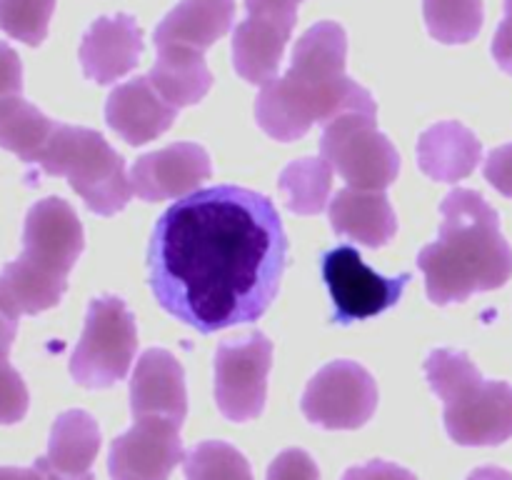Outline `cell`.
<instances>
[{"instance_id": "1", "label": "cell", "mask_w": 512, "mask_h": 480, "mask_svg": "<svg viewBox=\"0 0 512 480\" xmlns=\"http://www.w3.org/2000/svg\"><path fill=\"white\" fill-rule=\"evenodd\" d=\"M288 265V235L268 195L213 185L155 223L148 278L168 315L210 335L263 318Z\"/></svg>"}, {"instance_id": "2", "label": "cell", "mask_w": 512, "mask_h": 480, "mask_svg": "<svg viewBox=\"0 0 512 480\" xmlns=\"http://www.w3.org/2000/svg\"><path fill=\"white\" fill-rule=\"evenodd\" d=\"M348 35L343 25L320 20L293 48L290 68L263 85L255 100V120L280 143L300 140L313 125H328L350 110H375L373 93L345 73Z\"/></svg>"}, {"instance_id": "3", "label": "cell", "mask_w": 512, "mask_h": 480, "mask_svg": "<svg viewBox=\"0 0 512 480\" xmlns=\"http://www.w3.org/2000/svg\"><path fill=\"white\" fill-rule=\"evenodd\" d=\"M440 213L438 240L418 255L428 298L450 305L503 288L512 278V245L500 230L498 210L478 190L455 188L440 203Z\"/></svg>"}, {"instance_id": "4", "label": "cell", "mask_w": 512, "mask_h": 480, "mask_svg": "<svg viewBox=\"0 0 512 480\" xmlns=\"http://www.w3.org/2000/svg\"><path fill=\"white\" fill-rule=\"evenodd\" d=\"M423 368L433 393L443 400V423L455 443L480 448L512 438L510 383L485 380L463 350H433Z\"/></svg>"}, {"instance_id": "5", "label": "cell", "mask_w": 512, "mask_h": 480, "mask_svg": "<svg viewBox=\"0 0 512 480\" xmlns=\"http://www.w3.org/2000/svg\"><path fill=\"white\" fill-rule=\"evenodd\" d=\"M35 165L43 175L68 178L70 188L95 215L110 218L133 198L125 158L98 130L58 123Z\"/></svg>"}, {"instance_id": "6", "label": "cell", "mask_w": 512, "mask_h": 480, "mask_svg": "<svg viewBox=\"0 0 512 480\" xmlns=\"http://www.w3.org/2000/svg\"><path fill=\"white\" fill-rule=\"evenodd\" d=\"M138 353L135 315L118 295L90 300L85 328L70 358V375L90 390L113 388L128 375Z\"/></svg>"}, {"instance_id": "7", "label": "cell", "mask_w": 512, "mask_h": 480, "mask_svg": "<svg viewBox=\"0 0 512 480\" xmlns=\"http://www.w3.org/2000/svg\"><path fill=\"white\" fill-rule=\"evenodd\" d=\"M375 118V110H350L323 125L320 155L358 190L390 188L400 173L398 150Z\"/></svg>"}, {"instance_id": "8", "label": "cell", "mask_w": 512, "mask_h": 480, "mask_svg": "<svg viewBox=\"0 0 512 480\" xmlns=\"http://www.w3.org/2000/svg\"><path fill=\"white\" fill-rule=\"evenodd\" d=\"M273 340L260 330L228 338L215 350V403L233 423L255 420L268 400Z\"/></svg>"}, {"instance_id": "9", "label": "cell", "mask_w": 512, "mask_h": 480, "mask_svg": "<svg viewBox=\"0 0 512 480\" xmlns=\"http://www.w3.org/2000/svg\"><path fill=\"white\" fill-rule=\"evenodd\" d=\"M320 273L333 298L330 320L338 325L358 323V320L385 313L400 303L405 288L413 280L410 273L398 275V278H385L375 273L353 245H338L323 253Z\"/></svg>"}, {"instance_id": "10", "label": "cell", "mask_w": 512, "mask_h": 480, "mask_svg": "<svg viewBox=\"0 0 512 480\" xmlns=\"http://www.w3.org/2000/svg\"><path fill=\"white\" fill-rule=\"evenodd\" d=\"M378 383L353 360H333L310 378L300 410L325 430H358L378 408Z\"/></svg>"}, {"instance_id": "11", "label": "cell", "mask_w": 512, "mask_h": 480, "mask_svg": "<svg viewBox=\"0 0 512 480\" xmlns=\"http://www.w3.org/2000/svg\"><path fill=\"white\" fill-rule=\"evenodd\" d=\"M303 0H245L243 23L233 33V68L245 83L265 85L278 75Z\"/></svg>"}, {"instance_id": "12", "label": "cell", "mask_w": 512, "mask_h": 480, "mask_svg": "<svg viewBox=\"0 0 512 480\" xmlns=\"http://www.w3.org/2000/svg\"><path fill=\"white\" fill-rule=\"evenodd\" d=\"M85 248L83 223L68 200L50 195L25 215L20 260L55 280L68 283L73 265Z\"/></svg>"}, {"instance_id": "13", "label": "cell", "mask_w": 512, "mask_h": 480, "mask_svg": "<svg viewBox=\"0 0 512 480\" xmlns=\"http://www.w3.org/2000/svg\"><path fill=\"white\" fill-rule=\"evenodd\" d=\"M180 428L183 425L160 415L135 418L133 428L110 443V480H168L185 458Z\"/></svg>"}, {"instance_id": "14", "label": "cell", "mask_w": 512, "mask_h": 480, "mask_svg": "<svg viewBox=\"0 0 512 480\" xmlns=\"http://www.w3.org/2000/svg\"><path fill=\"white\" fill-rule=\"evenodd\" d=\"M210 175L213 163L203 145L173 143L140 155L130 168V185L140 200L160 203L195 193Z\"/></svg>"}, {"instance_id": "15", "label": "cell", "mask_w": 512, "mask_h": 480, "mask_svg": "<svg viewBox=\"0 0 512 480\" xmlns=\"http://www.w3.org/2000/svg\"><path fill=\"white\" fill-rule=\"evenodd\" d=\"M143 30L133 15L118 13L98 18L83 35L80 65L85 78L98 85H110L140 65L143 55Z\"/></svg>"}, {"instance_id": "16", "label": "cell", "mask_w": 512, "mask_h": 480, "mask_svg": "<svg viewBox=\"0 0 512 480\" xmlns=\"http://www.w3.org/2000/svg\"><path fill=\"white\" fill-rule=\"evenodd\" d=\"M133 418L160 415L183 425L188 415V390L180 360L165 348H150L140 355L130 380Z\"/></svg>"}, {"instance_id": "17", "label": "cell", "mask_w": 512, "mask_h": 480, "mask_svg": "<svg viewBox=\"0 0 512 480\" xmlns=\"http://www.w3.org/2000/svg\"><path fill=\"white\" fill-rule=\"evenodd\" d=\"M178 108L165 103L148 75L120 83L105 103V123L128 145H145L170 130Z\"/></svg>"}, {"instance_id": "18", "label": "cell", "mask_w": 512, "mask_h": 480, "mask_svg": "<svg viewBox=\"0 0 512 480\" xmlns=\"http://www.w3.org/2000/svg\"><path fill=\"white\" fill-rule=\"evenodd\" d=\"M328 215L335 233L365 248H383L398 233V218L385 190L340 188L330 198Z\"/></svg>"}, {"instance_id": "19", "label": "cell", "mask_w": 512, "mask_h": 480, "mask_svg": "<svg viewBox=\"0 0 512 480\" xmlns=\"http://www.w3.org/2000/svg\"><path fill=\"white\" fill-rule=\"evenodd\" d=\"M483 160V143L468 125L458 120L435 123L420 135L418 165L430 180L458 183L475 173Z\"/></svg>"}, {"instance_id": "20", "label": "cell", "mask_w": 512, "mask_h": 480, "mask_svg": "<svg viewBox=\"0 0 512 480\" xmlns=\"http://www.w3.org/2000/svg\"><path fill=\"white\" fill-rule=\"evenodd\" d=\"M235 20V0H180L155 28V48L180 45L205 53Z\"/></svg>"}, {"instance_id": "21", "label": "cell", "mask_w": 512, "mask_h": 480, "mask_svg": "<svg viewBox=\"0 0 512 480\" xmlns=\"http://www.w3.org/2000/svg\"><path fill=\"white\" fill-rule=\"evenodd\" d=\"M148 80L158 90L160 98L173 108H188L200 103L213 88V73L205 63L203 53L180 45H165L158 48Z\"/></svg>"}, {"instance_id": "22", "label": "cell", "mask_w": 512, "mask_h": 480, "mask_svg": "<svg viewBox=\"0 0 512 480\" xmlns=\"http://www.w3.org/2000/svg\"><path fill=\"white\" fill-rule=\"evenodd\" d=\"M100 453L98 420L85 410H65L55 418L48 438V463L58 473L85 475Z\"/></svg>"}, {"instance_id": "23", "label": "cell", "mask_w": 512, "mask_h": 480, "mask_svg": "<svg viewBox=\"0 0 512 480\" xmlns=\"http://www.w3.org/2000/svg\"><path fill=\"white\" fill-rule=\"evenodd\" d=\"M65 290L68 283L43 275L20 258L10 260L0 270V305L15 318L55 308L63 300Z\"/></svg>"}, {"instance_id": "24", "label": "cell", "mask_w": 512, "mask_h": 480, "mask_svg": "<svg viewBox=\"0 0 512 480\" xmlns=\"http://www.w3.org/2000/svg\"><path fill=\"white\" fill-rule=\"evenodd\" d=\"M55 125L53 118L20 95L0 100V148L18 155L25 165H35Z\"/></svg>"}, {"instance_id": "25", "label": "cell", "mask_w": 512, "mask_h": 480, "mask_svg": "<svg viewBox=\"0 0 512 480\" xmlns=\"http://www.w3.org/2000/svg\"><path fill=\"white\" fill-rule=\"evenodd\" d=\"M285 205L295 215H318L330 205L333 190V165L320 158H300L285 165L278 180Z\"/></svg>"}, {"instance_id": "26", "label": "cell", "mask_w": 512, "mask_h": 480, "mask_svg": "<svg viewBox=\"0 0 512 480\" xmlns=\"http://www.w3.org/2000/svg\"><path fill=\"white\" fill-rule=\"evenodd\" d=\"M428 33L443 45H465L483 30V0H423Z\"/></svg>"}, {"instance_id": "27", "label": "cell", "mask_w": 512, "mask_h": 480, "mask_svg": "<svg viewBox=\"0 0 512 480\" xmlns=\"http://www.w3.org/2000/svg\"><path fill=\"white\" fill-rule=\"evenodd\" d=\"M188 480H253L248 458L225 440H203L183 458Z\"/></svg>"}, {"instance_id": "28", "label": "cell", "mask_w": 512, "mask_h": 480, "mask_svg": "<svg viewBox=\"0 0 512 480\" xmlns=\"http://www.w3.org/2000/svg\"><path fill=\"white\" fill-rule=\"evenodd\" d=\"M55 0H0V30L13 40L38 48L48 38Z\"/></svg>"}, {"instance_id": "29", "label": "cell", "mask_w": 512, "mask_h": 480, "mask_svg": "<svg viewBox=\"0 0 512 480\" xmlns=\"http://www.w3.org/2000/svg\"><path fill=\"white\" fill-rule=\"evenodd\" d=\"M30 395L25 380L8 358L0 360V425L20 423L28 413Z\"/></svg>"}, {"instance_id": "30", "label": "cell", "mask_w": 512, "mask_h": 480, "mask_svg": "<svg viewBox=\"0 0 512 480\" xmlns=\"http://www.w3.org/2000/svg\"><path fill=\"white\" fill-rule=\"evenodd\" d=\"M268 480H320V470L308 450L288 448L270 463Z\"/></svg>"}, {"instance_id": "31", "label": "cell", "mask_w": 512, "mask_h": 480, "mask_svg": "<svg viewBox=\"0 0 512 480\" xmlns=\"http://www.w3.org/2000/svg\"><path fill=\"white\" fill-rule=\"evenodd\" d=\"M483 175L500 195L512 198V143L490 150L483 165Z\"/></svg>"}, {"instance_id": "32", "label": "cell", "mask_w": 512, "mask_h": 480, "mask_svg": "<svg viewBox=\"0 0 512 480\" xmlns=\"http://www.w3.org/2000/svg\"><path fill=\"white\" fill-rule=\"evenodd\" d=\"M340 480H418V475L403 465L388 463V460H370L365 465L348 468Z\"/></svg>"}, {"instance_id": "33", "label": "cell", "mask_w": 512, "mask_h": 480, "mask_svg": "<svg viewBox=\"0 0 512 480\" xmlns=\"http://www.w3.org/2000/svg\"><path fill=\"white\" fill-rule=\"evenodd\" d=\"M23 93V63L20 55L0 40V100Z\"/></svg>"}, {"instance_id": "34", "label": "cell", "mask_w": 512, "mask_h": 480, "mask_svg": "<svg viewBox=\"0 0 512 480\" xmlns=\"http://www.w3.org/2000/svg\"><path fill=\"white\" fill-rule=\"evenodd\" d=\"M493 58L503 73L512 75V15H505L493 38Z\"/></svg>"}, {"instance_id": "35", "label": "cell", "mask_w": 512, "mask_h": 480, "mask_svg": "<svg viewBox=\"0 0 512 480\" xmlns=\"http://www.w3.org/2000/svg\"><path fill=\"white\" fill-rule=\"evenodd\" d=\"M15 335H18V318L0 305V360L10 355Z\"/></svg>"}, {"instance_id": "36", "label": "cell", "mask_w": 512, "mask_h": 480, "mask_svg": "<svg viewBox=\"0 0 512 480\" xmlns=\"http://www.w3.org/2000/svg\"><path fill=\"white\" fill-rule=\"evenodd\" d=\"M0 480H45L38 468H15V465H3L0 468Z\"/></svg>"}, {"instance_id": "37", "label": "cell", "mask_w": 512, "mask_h": 480, "mask_svg": "<svg viewBox=\"0 0 512 480\" xmlns=\"http://www.w3.org/2000/svg\"><path fill=\"white\" fill-rule=\"evenodd\" d=\"M33 465L40 470V473L45 475V480H95L93 473H85V475H65V473H58V470H55L53 465L48 463V458H38Z\"/></svg>"}, {"instance_id": "38", "label": "cell", "mask_w": 512, "mask_h": 480, "mask_svg": "<svg viewBox=\"0 0 512 480\" xmlns=\"http://www.w3.org/2000/svg\"><path fill=\"white\" fill-rule=\"evenodd\" d=\"M468 480H512V473L498 465H483V468H475L468 475Z\"/></svg>"}, {"instance_id": "39", "label": "cell", "mask_w": 512, "mask_h": 480, "mask_svg": "<svg viewBox=\"0 0 512 480\" xmlns=\"http://www.w3.org/2000/svg\"><path fill=\"white\" fill-rule=\"evenodd\" d=\"M505 15H512V0H505Z\"/></svg>"}]
</instances>
